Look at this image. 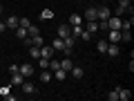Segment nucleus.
<instances>
[{
    "label": "nucleus",
    "mask_w": 134,
    "mask_h": 101,
    "mask_svg": "<svg viewBox=\"0 0 134 101\" xmlns=\"http://www.w3.org/2000/svg\"><path fill=\"white\" fill-rule=\"evenodd\" d=\"M69 74H72L74 79H81L83 74H85V70H83L81 65H72V70H69Z\"/></svg>",
    "instance_id": "obj_10"
},
{
    "label": "nucleus",
    "mask_w": 134,
    "mask_h": 101,
    "mask_svg": "<svg viewBox=\"0 0 134 101\" xmlns=\"http://www.w3.org/2000/svg\"><path fill=\"white\" fill-rule=\"evenodd\" d=\"M54 79H58V81H65V79H67V72L63 70V67H58V70H54Z\"/></svg>",
    "instance_id": "obj_17"
},
{
    "label": "nucleus",
    "mask_w": 134,
    "mask_h": 101,
    "mask_svg": "<svg viewBox=\"0 0 134 101\" xmlns=\"http://www.w3.org/2000/svg\"><path fill=\"white\" fill-rule=\"evenodd\" d=\"M16 36H18V38H27L29 34H27V29H25V27H20V25H18V27H16Z\"/></svg>",
    "instance_id": "obj_23"
},
{
    "label": "nucleus",
    "mask_w": 134,
    "mask_h": 101,
    "mask_svg": "<svg viewBox=\"0 0 134 101\" xmlns=\"http://www.w3.org/2000/svg\"><path fill=\"white\" fill-rule=\"evenodd\" d=\"M105 2H116V0H105Z\"/></svg>",
    "instance_id": "obj_37"
},
{
    "label": "nucleus",
    "mask_w": 134,
    "mask_h": 101,
    "mask_svg": "<svg viewBox=\"0 0 134 101\" xmlns=\"http://www.w3.org/2000/svg\"><path fill=\"white\" fill-rule=\"evenodd\" d=\"M40 18H43V20H52L54 18V9H49V7L43 9V11H40Z\"/></svg>",
    "instance_id": "obj_18"
},
{
    "label": "nucleus",
    "mask_w": 134,
    "mask_h": 101,
    "mask_svg": "<svg viewBox=\"0 0 134 101\" xmlns=\"http://www.w3.org/2000/svg\"><path fill=\"white\" fill-rule=\"evenodd\" d=\"M87 32H90V34H96V32H98V20H87Z\"/></svg>",
    "instance_id": "obj_16"
},
{
    "label": "nucleus",
    "mask_w": 134,
    "mask_h": 101,
    "mask_svg": "<svg viewBox=\"0 0 134 101\" xmlns=\"http://www.w3.org/2000/svg\"><path fill=\"white\" fill-rule=\"evenodd\" d=\"M49 67H52V70H58V67H60V61H58V58H49Z\"/></svg>",
    "instance_id": "obj_27"
},
{
    "label": "nucleus",
    "mask_w": 134,
    "mask_h": 101,
    "mask_svg": "<svg viewBox=\"0 0 134 101\" xmlns=\"http://www.w3.org/2000/svg\"><path fill=\"white\" fill-rule=\"evenodd\" d=\"M119 43H107V49H105V54H110V58H116L119 56Z\"/></svg>",
    "instance_id": "obj_4"
},
{
    "label": "nucleus",
    "mask_w": 134,
    "mask_h": 101,
    "mask_svg": "<svg viewBox=\"0 0 134 101\" xmlns=\"http://www.w3.org/2000/svg\"><path fill=\"white\" fill-rule=\"evenodd\" d=\"M23 43L27 45V47H31V45L40 47V45H43L45 41H43V36H40V34H36V36H27V38H23Z\"/></svg>",
    "instance_id": "obj_1"
},
{
    "label": "nucleus",
    "mask_w": 134,
    "mask_h": 101,
    "mask_svg": "<svg viewBox=\"0 0 134 101\" xmlns=\"http://www.w3.org/2000/svg\"><path fill=\"white\" fill-rule=\"evenodd\" d=\"M116 90H119V101H130L132 92H130L127 88H116Z\"/></svg>",
    "instance_id": "obj_8"
},
{
    "label": "nucleus",
    "mask_w": 134,
    "mask_h": 101,
    "mask_svg": "<svg viewBox=\"0 0 134 101\" xmlns=\"http://www.w3.org/2000/svg\"><path fill=\"white\" fill-rule=\"evenodd\" d=\"M81 34H83L81 25H72V36H74V38H81Z\"/></svg>",
    "instance_id": "obj_21"
},
{
    "label": "nucleus",
    "mask_w": 134,
    "mask_h": 101,
    "mask_svg": "<svg viewBox=\"0 0 134 101\" xmlns=\"http://www.w3.org/2000/svg\"><path fill=\"white\" fill-rule=\"evenodd\" d=\"M38 63H40V70L49 67V58H43V56H40V58H38Z\"/></svg>",
    "instance_id": "obj_29"
},
{
    "label": "nucleus",
    "mask_w": 134,
    "mask_h": 101,
    "mask_svg": "<svg viewBox=\"0 0 134 101\" xmlns=\"http://www.w3.org/2000/svg\"><path fill=\"white\" fill-rule=\"evenodd\" d=\"M20 67V74H23V77H31L34 74V65L31 63H23V65H18Z\"/></svg>",
    "instance_id": "obj_7"
},
{
    "label": "nucleus",
    "mask_w": 134,
    "mask_h": 101,
    "mask_svg": "<svg viewBox=\"0 0 134 101\" xmlns=\"http://www.w3.org/2000/svg\"><path fill=\"white\" fill-rule=\"evenodd\" d=\"M20 88H23V92H25V94H34V92H36V85H34V83H29V81L20 83Z\"/></svg>",
    "instance_id": "obj_11"
},
{
    "label": "nucleus",
    "mask_w": 134,
    "mask_h": 101,
    "mask_svg": "<svg viewBox=\"0 0 134 101\" xmlns=\"http://www.w3.org/2000/svg\"><path fill=\"white\" fill-rule=\"evenodd\" d=\"M52 79H54V74L49 72V67H45L43 72H40V81H43V83H49Z\"/></svg>",
    "instance_id": "obj_14"
},
{
    "label": "nucleus",
    "mask_w": 134,
    "mask_h": 101,
    "mask_svg": "<svg viewBox=\"0 0 134 101\" xmlns=\"http://www.w3.org/2000/svg\"><path fill=\"white\" fill-rule=\"evenodd\" d=\"M5 99H7V101H16V94H11V92H7V94H5Z\"/></svg>",
    "instance_id": "obj_34"
},
{
    "label": "nucleus",
    "mask_w": 134,
    "mask_h": 101,
    "mask_svg": "<svg viewBox=\"0 0 134 101\" xmlns=\"http://www.w3.org/2000/svg\"><path fill=\"white\" fill-rule=\"evenodd\" d=\"M29 25H31V20H29V18H20V27H25V29H27Z\"/></svg>",
    "instance_id": "obj_30"
},
{
    "label": "nucleus",
    "mask_w": 134,
    "mask_h": 101,
    "mask_svg": "<svg viewBox=\"0 0 134 101\" xmlns=\"http://www.w3.org/2000/svg\"><path fill=\"white\" fill-rule=\"evenodd\" d=\"M29 56H31V58H40V47L31 45V47H29Z\"/></svg>",
    "instance_id": "obj_22"
},
{
    "label": "nucleus",
    "mask_w": 134,
    "mask_h": 101,
    "mask_svg": "<svg viewBox=\"0 0 134 101\" xmlns=\"http://www.w3.org/2000/svg\"><path fill=\"white\" fill-rule=\"evenodd\" d=\"M107 101H119V90H112L107 94Z\"/></svg>",
    "instance_id": "obj_28"
},
{
    "label": "nucleus",
    "mask_w": 134,
    "mask_h": 101,
    "mask_svg": "<svg viewBox=\"0 0 134 101\" xmlns=\"http://www.w3.org/2000/svg\"><path fill=\"white\" fill-rule=\"evenodd\" d=\"M81 38H83V41H90V38H92V34L87 32V29H83V34H81Z\"/></svg>",
    "instance_id": "obj_32"
},
{
    "label": "nucleus",
    "mask_w": 134,
    "mask_h": 101,
    "mask_svg": "<svg viewBox=\"0 0 134 101\" xmlns=\"http://www.w3.org/2000/svg\"><path fill=\"white\" fill-rule=\"evenodd\" d=\"M67 23H69V25H81V23H83V16H78V14H72Z\"/></svg>",
    "instance_id": "obj_20"
},
{
    "label": "nucleus",
    "mask_w": 134,
    "mask_h": 101,
    "mask_svg": "<svg viewBox=\"0 0 134 101\" xmlns=\"http://www.w3.org/2000/svg\"><path fill=\"white\" fill-rule=\"evenodd\" d=\"M125 14V9H123V7H119V5H116V16H119V18H121V16H123Z\"/></svg>",
    "instance_id": "obj_33"
},
{
    "label": "nucleus",
    "mask_w": 134,
    "mask_h": 101,
    "mask_svg": "<svg viewBox=\"0 0 134 101\" xmlns=\"http://www.w3.org/2000/svg\"><path fill=\"white\" fill-rule=\"evenodd\" d=\"M16 72H20V67L16 65V63H11V65H9V74H16Z\"/></svg>",
    "instance_id": "obj_31"
},
{
    "label": "nucleus",
    "mask_w": 134,
    "mask_h": 101,
    "mask_svg": "<svg viewBox=\"0 0 134 101\" xmlns=\"http://www.w3.org/2000/svg\"><path fill=\"white\" fill-rule=\"evenodd\" d=\"M110 32V41L112 43H121V29H107Z\"/></svg>",
    "instance_id": "obj_12"
},
{
    "label": "nucleus",
    "mask_w": 134,
    "mask_h": 101,
    "mask_svg": "<svg viewBox=\"0 0 134 101\" xmlns=\"http://www.w3.org/2000/svg\"><path fill=\"white\" fill-rule=\"evenodd\" d=\"M96 49H98V54H105V49H107V41H98V43H96Z\"/></svg>",
    "instance_id": "obj_24"
},
{
    "label": "nucleus",
    "mask_w": 134,
    "mask_h": 101,
    "mask_svg": "<svg viewBox=\"0 0 134 101\" xmlns=\"http://www.w3.org/2000/svg\"><path fill=\"white\" fill-rule=\"evenodd\" d=\"M52 47H54V52H63V49H65V41L56 36V41L52 43Z\"/></svg>",
    "instance_id": "obj_13"
},
{
    "label": "nucleus",
    "mask_w": 134,
    "mask_h": 101,
    "mask_svg": "<svg viewBox=\"0 0 134 101\" xmlns=\"http://www.w3.org/2000/svg\"><path fill=\"white\" fill-rule=\"evenodd\" d=\"M83 20H96V7H87L83 14Z\"/></svg>",
    "instance_id": "obj_9"
},
{
    "label": "nucleus",
    "mask_w": 134,
    "mask_h": 101,
    "mask_svg": "<svg viewBox=\"0 0 134 101\" xmlns=\"http://www.w3.org/2000/svg\"><path fill=\"white\" fill-rule=\"evenodd\" d=\"M121 23H123V20H121L119 16H110V18H107V29H121Z\"/></svg>",
    "instance_id": "obj_3"
},
{
    "label": "nucleus",
    "mask_w": 134,
    "mask_h": 101,
    "mask_svg": "<svg viewBox=\"0 0 134 101\" xmlns=\"http://www.w3.org/2000/svg\"><path fill=\"white\" fill-rule=\"evenodd\" d=\"M7 92H11V90H9V88H7V85H5V88H0V94H2V97H5V94H7Z\"/></svg>",
    "instance_id": "obj_35"
},
{
    "label": "nucleus",
    "mask_w": 134,
    "mask_h": 101,
    "mask_svg": "<svg viewBox=\"0 0 134 101\" xmlns=\"http://www.w3.org/2000/svg\"><path fill=\"white\" fill-rule=\"evenodd\" d=\"M27 34H29V36H36V34H38V27H36V25H29V27H27Z\"/></svg>",
    "instance_id": "obj_26"
},
{
    "label": "nucleus",
    "mask_w": 134,
    "mask_h": 101,
    "mask_svg": "<svg viewBox=\"0 0 134 101\" xmlns=\"http://www.w3.org/2000/svg\"><path fill=\"white\" fill-rule=\"evenodd\" d=\"M69 34H72V25H69V23H67V25H60V27H58V38H67Z\"/></svg>",
    "instance_id": "obj_6"
},
{
    "label": "nucleus",
    "mask_w": 134,
    "mask_h": 101,
    "mask_svg": "<svg viewBox=\"0 0 134 101\" xmlns=\"http://www.w3.org/2000/svg\"><path fill=\"white\" fill-rule=\"evenodd\" d=\"M110 7L107 5H100V7H96V20H107L110 18Z\"/></svg>",
    "instance_id": "obj_2"
},
{
    "label": "nucleus",
    "mask_w": 134,
    "mask_h": 101,
    "mask_svg": "<svg viewBox=\"0 0 134 101\" xmlns=\"http://www.w3.org/2000/svg\"><path fill=\"white\" fill-rule=\"evenodd\" d=\"M0 14H2V5H0Z\"/></svg>",
    "instance_id": "obj_38"
},
{
    "label": "nucleus",
    "mask_w": 134,
    "mask_h": 101,
    "mask_svg": "<svg viewBox=\"0 0 134 101\" xmlns=\"http://www.w3.org/2000/svg\"><path fill=\"white\" fill-rule=\"evenodd\" d=\"M72 65H74V63H72V58H63V61H60V67L65 70L67 74H69V70H72Z\"/></svg>",
    "instance_id": "obj_19"
},
{
    "label": "nucleus",
    "mask_w": 134,
    "mask_h": 101,
    "mask_svg": "<svg viewBox=\"0 0 134 101\" xmlns=\"http://www.w3.org/2000/svg\"><path fill=\"white\" fill-rule=\"evenodd\" d=\"M18 25H20V18H18V16H9V18H7V27H9V29H16Z\"/></svg>",
    "instance_id": "obj_15"
},
{
    "label": "nucleus",
    "mask_w": 134,
    "mask_h": 101,
    "mask_svg": "<svg viewBox=\"0 0 134 101\" xmlns=\"http://www.w3.org/2000/svg\"><path fill=\"white\" fill-rule=\"evenodd\" d=\"M11 83H14V85H20V83H23V74H20V72L11 74Z\"/></svg>",
    "instance_id": "obj_25"
},
{
    "label": "nucleus",
    "mask_w": 134,
    "mask_h": 101,
    "mask_svg": "<svg viewBox=\"0 0 134 101\" xmlns=\"http://www.w3.org/2000/svg\"><path fill=\"white\" fill-rule=\"evenodd\" d=\"M5 29H7V23H0V34L5 32Z\"/></svg>",
    "instance_id": "obj_36"
},
{
    "label": "nucleus",
    "mask_w": 134,
    "mask_h": 101,
    "mask_svg": "<svg viewBox=\"0 0 134 101\" xmlns=\"http://www.w3.org/2000/svg\"><path fill=\"white\" fill-rule=\"evenodd\" d=\"M40 56H43V58H52L54 56V47H52V45H40Z\"/></svg>",
    "instance_id": "obj_5"
}]
</instances>
